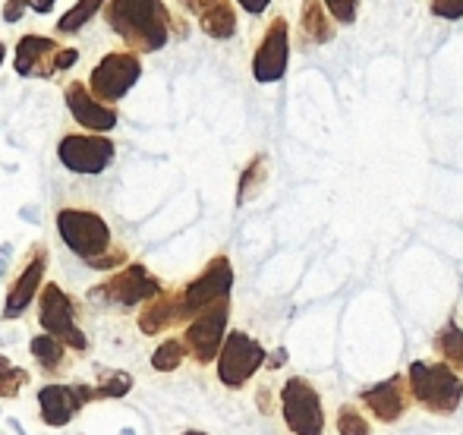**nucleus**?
<instances>
[{"instance_id":"obj_1","label":"nucleus","mask_w":463,"mask_h":435,"mask_svg":"<svg viewBox=\"0 0 463 435\" xmlns=\"http://www.w3.org/2000/svg\"><path fill=\"white\" fill-rule=\"evenodd\" d=\"M104 19L136 54H155L171 42V10L165 0H108Z\"/></svg>"},{"instance_id":"obj_2","label":"nucleus","mask_w":463,"mask_h":435,"mask_svg":"<svg viewBox=\"0 0 463 435\" xmlns=\"http://www.w3.org/2000/svg\"><path fill=\"white\" fill-rule=\"evenodd\" d=\"M57 233L67 243V250L76 252L89 269L104 271L127 262V250L114 243L108 221L95 209H76V205L61 209L57 212Z\"/></svg>"},{"instance_id":"obj_3","label":"nucleus","mask_w":463,"mask_h":435,"mask_svg":"<svg viewBox=\"0 0 463 435\" xmlns=\"http://www.w3.org/2000/svg\"><path fill=\"white\" fill-rule=\"evenodd\" d=\"M407 382L413 398L429 413H454L463 401V375L454 373L448 363H429V360L410 363Z\"/></svg>"},{"instance_id":"obj_4","label":"nucleus","mask_w":463,"mask_h":435,"mask_svg":"<svg viewBox=\"0 0 463 435\" xmlns=\"http://www.w3.org/2000/svg\"><path fill=\"white\" fill-rule=\"evenodd\" d=\"M142 76V61L136 51H110L92 67L89 73V89L98 101L114 108L120 99H127L129 89L139 82Z\"/></svg>"},{"instance_id":"obj_5","label":"nucleus","mask_w":463,"mask_h":435,"mask_svg":"<svg viewBox=\"0 0 463 435\" xmlns=\"http://www.w3.org/2000/svg\"><path fill=\"white\" fill-rule=\"evenodd\" d=\"M38 322H42L44 335L57 337L73 350H89L86 331L76 326V300L67 297L61 284H44L38 294Z\"/></svg>"},{"instance_id":"obj_6","label":"nucleus","mask_w":463,"mask_h":435,"mask_svg":"<svg viewBox=\"0 0 463 435\" xmlns=\"http://www.w3.org/2000/svg\"><path fill=\"white\" fill-rule=\"evenodd\" d=\"M280 413H284V423L293 435H322L325 432V407L318 392L312 388V382L293 379L284 382L280 388Z\"/></svg>"},{"instance_id":"obj_7","label":"nucleus","mask_w":463,"mask_h":435,"mask_svg":"<svg viewBox=\"0 0 463 435\" xmlns=\"http://www.w3.org/2000/svg\"><path fill=\"white\" fill-rule=\"evenodd\" d=\"M269 363L265 347L246 331H227V341L218 354V379L227 388H243L259 369Z\"/></svg>"},{"instance_id":"obj_8","label":"nucleus","mask_w":463,"mask_h":435,"mask_svg":"<svg viewBox=\"0 0 463 435\" xmlns=\"http://www.w3.org/2000/svg\"><path fill=\"white\" fill-rule=\"evenodd\" d=\"M227 316H231V297L212 303L208 309L193 316V322L186 326L184 341H186L189 356H193L195 363L205 366V363L218 360L221 347H224V341H227Z\"/></svg>"},{"instance_id":"obj_9","label":"nucleus","mask_w":463,"mask_h":435,"mask_svg":"<svg viewBox=\"0 0 463 435\" xmlns=\"http://www.w3.org/2000/svg\"><path fill=\"white\" fill-rule=\"evenodd\" d=\"M161 281L139 262L123 265L117 275H110L104 284H98L92 290V300H104V303H117V307H139V303H148L152 297L161 294Z\"/></svg>"},{"instance_id":"obj_10","label":"nucleus","mask_w":463,"mask_h":435,"mask_svg":"<svg viewBox=\"0 0 463 435\" xmlns=\"http://www.w3.org/2000/svg\"><path fill=\"white\" fill-rule=\"evenodd\" d=\"M117 155L114 139L108 136H89V133H67L57 146V158L67 171L82 174V177H92V174H101L110 167Z\"/></svg>"},{"instance_id":"obj_11","label":"nucleus","mask_w":463,"mask_h":435,"mask_svg":"<svg viewBox=\"0 0 463 435\" xmlns=\"http://www.w3.org/2000/svg\"><path fill=\"white\" fill-rule=\"evenodd\" d=\"M287 63H290V25L284 16H275L252 54V76L262 86H271V82L284 80Z\"/></svg>"},{"instance_id":"obj_12","label":"nucleus","mask_w":463,"mask_h":435,"mask_svg":"<svg viewBox=\"0 0 463 435\" xmlns=\"http://www.w3.org/2000/svg\"><path fill=\"white\" fill-rule=\"evenodd\" d=\"M231 288H233V269L227 262V256H214L212 262L205 265L199 278L184 288V309L186 316H195L202 309H208L212 303L218 300H227L231 297Z\"/></svg>"},{"instance_id":"obj_13","label":"nucleus","mask_w":463,"mask_h":435,"mask_svg":"<svg viewBox=\"0 0 463 435\" xmlns=\"http://www.w3.org/2000/svg\"><path fill=\"white\" fill-rule=\"evenodd\" d=\"M63 61V44L57 38H44L38 32H29V35L19 38L16 44V61H13V70L25 80H48L61 70Z\"/></svg>"},{"instance_id":"obj_14","label":"nucleus","mask_w":463,"mask_h":435,"mask_svg":"<svg viewBox=\"0 0 463 435\" xmlns=\"http://www.w3.org/2000/svg\"><path fill=\"white\" fill-rule=\"evenodd\" d=\"M98 388L92 385H44L38 392V411H42V423L44 426H67L89 401H98Z\"/></svg>"},{"instance_id":"obj_15","label":"nucleus","mask_w":463,"mask_h":435,"mask_svg":"<svg viewBox=\"0 0 463 435\" xmlns=\"http://www.w3.org/2000/svg\"><path fill=\"white\" fill-rule=\"evenodd\" d=\"M44 271H48V246L35 243L29 250V256H25V269L19 271V278L10 284V290H6L4 319H19V316L25 313V307L42 294Z\"/></svg>"},{"instance_id":"obj_16","label":"nucleus","mask_w":463,"mask_h":435,"mask_svg":"<svg viewBox=\"0 0 463 435\" xmlns=\"http://www.w3.org/2000/svg\"><path fill=\"white\" fill-rule=\"evenodd\" d=\"M63 101H67L70 114H73V120L80 123V127L92 129V133H110V129L117 127V110L110 105H104V101H98L92 95V89H89V82H70L67 89H63Z\"/></svg>"},{"instance_id":"obj_17","label":"nucleus","mask_w":463,"mask_h":435,"mask_svg":"<svg viewBox=\"0 0 463 435\" xmlns=\"http://www.w3.org/2000/svg\"><path fill=\"white\" fill-rule=\"evenodd\" d=\"M410 398H413V392H410L407 375H391L388 382H378V385H372L360 394L369 413H375V420H382V423H397L407 413Z\"/></svg>"},{"instance_id":"obj_18","label":"nucleus","mask_w":463,"mask_h":435,"mask_svg":"<svg viewBox=\"0 0 463 435\" xmlns=\"http://www.w3.org/2000/svg\"><path fill=\"white\" fill-rule=\"evenodd\" d=\"M180 319H186L184 309V290H161L139 309V331L142 335H161L174 328Z\"/></svg>"},{"instance_id":"obj_19","label":"nucleus","mask_w":463,"mask_h":435,"mask_svg":"<svg viewBox=\"0 0 463 435\" xmlns=\"http://www.w3.org/2000/svg\"><path fill=\"white\" fill-rule=\"evenodd\" d=\"M195 19H199V29L205 35L218 38V42L237 35V10H233L231 0H199Z\"/></svg>"},{"instance_id":"obj_20","label":"nucleus","mask_w":463,"mask_h":435,"mask_svg":"<svg viewBox=\"0 0 463 435\" xmlns=\"http://www.w3.org/2000/svg\"><path fill=\"white\" fill-rule=\"evenodd\" d=\"M299 32H303L306 44H325L335 38V16L328 13L325 0H303V10H299Z\"/></svg>"},{"instance_id":"obj_21","label":"nucleus","mask_w":463,"mask_h":435,"mask_svg":"<svg viewBox=\"0 0 463 435\" xmlns=\"http://www.w3.org/2000/svg\"><path fill=\"white\" fill-rule=\"evenodd\" d=\"M29 350L44 373H63V369H67V344L57 341V337H51V335L32 337Z\"/></svg>"},{"instance_id":"obj_22","label":"nucleus","mask_w":463,"mask_h":435,"mask_svg":"<svg viewBox=\"0 0 463 435\" xmlns=\"http://www.w3.org/2000/svg\"><path fill=\"white\" fill-rule=\"evenodd\" d=\"M104 4H108V0H76L73 10H67L57 19V32H61V35H76V32L92 23L95 13H104Z\"/></svg>"},{"instance_id":"obj_23","label":"nucleus","mask_w":463,"mask_h":435,"mask_svg":"<svg viewBox=\"0 0 463 435\" xmlns=\"http://www.w3.org/2000/svg\"><path fill=\"white\" fill-rule=\"evenodd\" d=\"M265 177H269V158L265 155H256V158L246 165L243 177H240V190H237V203H250L252 196H256L259 190H262Z\"/></svg>"},{"instance_id":"obj_24","label":"nucleus","mask_w":463,"mask_h":435,"mask_svg":"<svg viewBox=\"0 0 463 435\" xmlns=\"http://www.w3.org/2000/svg\"><path fill=\"white\" fill-rule=\"evenodd\" d=\"M186 341H180V337H167V341L158 344V350L152 354V369L155 373H174V369H180V363L186 360Z\"/></svg>"},{"instance_id":"obj_25","label":"nucleus","mask_w":463,"mask_h":435,"mask_svg":"<svg viewBox=\"0 0 463 435\" xmlns=\"http://www.w3.org/2000/svg\"><path fill=\"white\" fill-rule=\"evenodd\" d=\"M439 350L445 356V363L454 369L458 375H463V328L458 326H448L439 335Z\"/></svg>"},{"instance_id":"obj_26","label":"nucleus","mask_w":463,"mask_h":435,"mask_svg":"<svg viewBox=\"0 0 463 435\" xmlns=\"http://www.w3.org/2000/svg\"><path fill=\"white\" fill-rule=\"evenodd\" d=\"M25 385H29V373L0 354V398H19Z\"/></svg>"},{"instance_id":"obj_27","label":"nucleus","mask_w":463,"mask_h":435,"mask_svg":"<svg viewBox=\"0 0 463 435\" xmlns=\"http://www.w3.org/2000/svg\"><path fill=\"white\" fill-rule=\"evenodd\" d=\"M95 388L101 398H123V394H129V388H133V375L120 373V369H101Z\"/></svg>"},{"instance_id":"obj_28","label":"nucleus","mask_w":463,"mask_h":435,"mask_svg":"<svg viewBox=\"0 0 463 435\" xmlns=\"http://www.w3.org/2000/svg\"><path fill=\"white\" fill-rule=\"evenodd\" d=\"M337 432L341 435H372V426L354 404H344L341 411H337Z\"/></svg>"},{"instance_id":"obj_29","label":"nucleus","mask_w":463,"mask_h":435,"mask_svg":"<svg viewBox=\"0 0 463 435\" xmlns=\"http://www.w3.org/2000/svg\"><path fill=\"white\" fill-rule=\"evenodd\" d=\"M328 13L335 16V23L341 25H354L356 23V13H360V0H325Z\"/></svg>"},{"instance_id":"obj_30","label":"nucleus","mask_w":463,"mask_h":435,"mask_svg":"<svg viewBox=\"0 0 463 435\" xmlns=\"http://www.w3.org/2000/svg\"><path fill=\"white\" fill-rule=\"evenodd\" d=\"M432 13L441 19H460L463 16V0H432Z\"/></svg>"},{"instance_id":"obj_31","label":"nucleus","mask_w":463,"mask_h":435,"mask_svg":"<svg viewBox=\"0 0 463 435\" xmlns=\"http://www.w3.org/2000/svg\"><path fill=\"white\" fill-rule=\"evenodd\" d=\"M25 10H32V0H6L4 23H19L25 16Z\"/></svg>"},{"instance_id":"obj_32","label":"nucleus","mask_w":463,"mask_h":435,"mask_svg":"<svg viewBox=\"0 0 463 435\" xmlns=\"http://www.w3.org/2000/svg\"><path fill=\"white\" fill-rule=\"evenodd\" d=\"M240 6H243L246 13H252V16H259V13H265L269 10V4L271 0H237Z\"/></svg>"},{"instance_id":"obj_33","label":"nucleus","mask_w":463,"mask_h":435,"mask_svg":"<svg viewBox=\"0 0 463 435\" xmlns=\"http://www.w3.org/2000/svg\"><path fill=\"white\" fill-rule=\"evenodd\" d=\"M54 4H57V0H32V10L42 13V16H44V13L54 10Z\"/></svg>"},{"instance_id":"obj_34","label":"nucleus","mask_w":463,"mask_h":435,"mask_svg":"<svg viewBox=\"0 0 463 435\" xmlns=\"http://www.w3.org/2000/svg\"><path fill=\"white\" fill-rule=\"evenodd\" d=\"M284 360H287V350H278V354H271V356H269V363H265V366L278 369V366H284Z\"/></svg>"},{"instance_id":"obj_35","label":"nucleus","mask_w":463,"mask_h":435,"mask_svg":"<svg viewBox=\"0 0 463 435\" xmlns=\"http://www.w3.org/2000/svg\"><path fill=\"white\" fill-rule=\"evenodd\" d=\"M180 4H184L189 13H195V10H199V0H180Z\"/></svg>"},{"instance_id":"obj_36","label":"nucleus","mask_w":463,"mask_h":435,"mask_svg":"<svg viewBox=\"0 0 463 435\" xmlns=\"http://www.w3.org/2000/svg\"><path fill=\"white\" fill-rule=\"evenodd\" d=\"M4 57H6V44L0 42V63H4Z\"/></svg>"},{"instance_id":"obj_37","label":"nucleus","mask_w":463,"mask_h":435,"mask_svg":"<svg viewBox=\"0 0 463 435\" xmlns=\"http://www.w3.org/2000/svg\"><path fill=\"white\" fill-rule=\"evenodd\" d=\"M184 435H208V432H199V430H186Z\"/></svg>"}]
</instances>
